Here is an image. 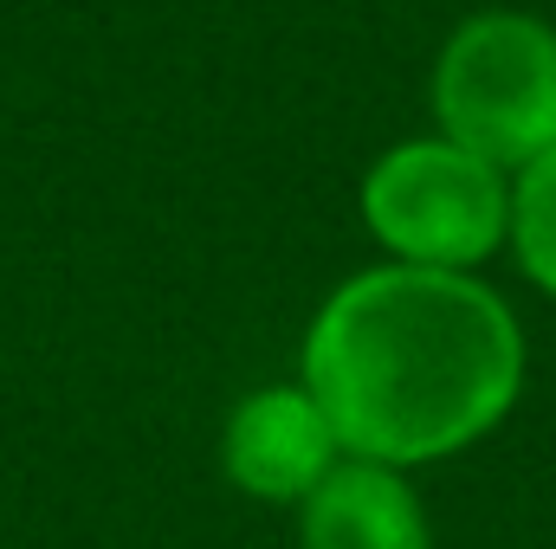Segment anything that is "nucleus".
<instances>
[{
  "instance_id": "f257e3e1",
  "label": "nucleus",
  "mask_w": 556,
  "mask_h": 549,
  "mask_svg": "<svg viewBox=\"0 0 556 549\" xmlns=\"http://www.w3.org/2000/svg\"><path fill=\"white\" fill-rule=\"evenodd\" d=\"M518 317L472 272H356L304 336V395L324 408L343 452L389 472L492 433L518 401Z\"/></svg>"
},
{
  "instance_id": "f03ea898",
  "label": "nucleus",
  "mask_w": 556,
  "mask_h": 549,
  "mask_svg": "<svg viewBox=\"0 0 556 549\" xmlns=\"http://www.w3.org/2000/svg\"><path fill=\"white\" fill-rule=\"evenodd\" d=\"M440 137L498 175H525L556 149V26L538 13H472L433 65Z\"/></svg>"
},
{
  "instance_id": "7ed1b4c3",
  "label": "nucleus",
  "mask_w": 556,
  "mask_h": 549,
  "mask_svg": "<svg viewBox=\"0 0 556 549\" xmlns=\"http://www.w3.org/2000/svg\"><path fill=\"white\" fill-rule=\"evenodd\" d=\"M363 220L395 266L466 272L511 233V181L446 137L389 149L363 181Z\"/></svg>"
},
{
  "instance_id": "20e7f679",
  "label": "nucleus",
  "mask_w": 556,
  "mask_h": 549,
  "mask_svg": "<svg viewBox=\"0 0 556 549\" xmlns=\"http://www.w3.org/2000/svg\"><path fill=\"white\" fill-rule=\"evenodd\" d=\"M337 433L324 408L304 395V388H260L247 395L233 420H227V439H220V459H227V478L266 505H304L330 472H337Z\"/></svg>"
},
{
  "instance_id": "39448f33",
  "label": "nucleus",
  "mask_w": 556,
  "mask_h": 549,
  "mask_svg": "<svg viewBox=\"0 0 556 549\" xmlns=\"http://www.w3.org/2000/svg\"><path fill=\"white\" fill-rule=\"evenodd\" d=\"M298 549H427V518L402 472L350 459L304 498Z\"/></svg>"
},
{
  "instance_id": "423d86ee",
  "label": "nucleus",
  "mask_w": 556,
  "mask_h": 549,
  "mask_svg": "<svg viewBox=\"0 0 556 549\" xmlns=\"http://www.w3.org/2000/svg\"><path fill=\"white\" fill-rule=\"evenodd\" d=\"M511 246L531 284H544L556 297V149L544 162H531L511 188Z\"/></svg>"
}]
</instances>
